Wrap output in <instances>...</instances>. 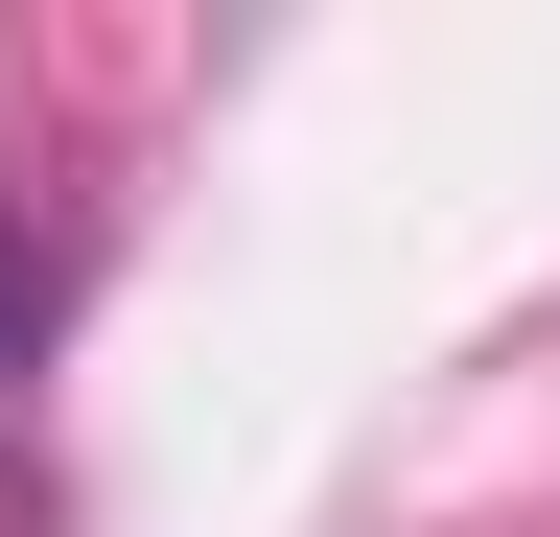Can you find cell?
Masks as SVG:
<instances>
[{"instance_id": "cell-1", "label": "cell", "mask_w": 560, "mask_h": 537, "mask_svg": "<svg viewBox=\"0 0 560 537\" xmlns=\"http://www.w3.org/2000/svg\"><path fill=\"white\" fill-rule=\"evenodd\" d=\"M47 327H70V234L24 211V187H0V397L47 374Z\"/></svg>"}]
</instances>
